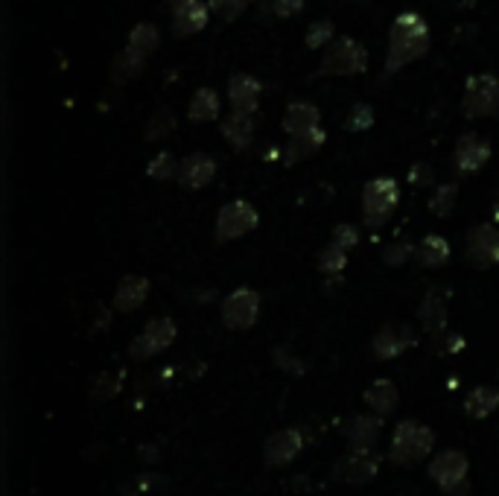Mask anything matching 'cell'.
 Segmentation results:
<instances>
[{
    "mask_svg": "<svg viewBox=\"0 0 499 496\" xmlns=\"http://www.w3.org/2000/svg\"><path fill=\"white\" fill-rule=\"evenodd\" d=\"M491 158V143L479 138V134H461L456 149H453V164L456 170L461 172V176H470V172H479L485 164H488Z\"/></svg>",
    "mask_w": 499,
    "mask_h": 496,
    "instance_id": "obj_11",
    "label": "cell"
},
{
    "mask_svg": "<svg viewBox=\"0 0 499 496\" xmlns=\"http://www.w3.org/2000/svg\"><path fill=\"white\" fill-rule=\"evenodd\" d=\"M304 450V436L298 429H281L274 436L266 438L263 444V458L269 467H283L298 458V453Z\"/></svg>",
    "mask_w": 499,
    "mask_h": 496,
    "instance_id": "obj_13",
    "label": "cell"
},
{
    "mask_svg": "<svg viewBox=\"0 0 499 496\" xmlns=\"http://www.w3.org/2000/svg\"><path fill=\"white\" fill-rule=\"evenodd\" d=\"M411 252H418L415 245L401 240V243H392V245H385V252H383V260H385V266H403L406 260L411 257Z\"/></svg>",
    "mask_w": 499,
    "mask_h": 496,
    "instance_id": "obj_37",
    "label": "cell"
},
{
    "mask_svg": "<svg viewBox=\"0 0 499 496\" xmlns=\"http://www.w3.org/2000/svg\"><path fill=\"white\" fill-rule=\"evenodd\" d=\"M214 176H217V161L205 152H196V155L181 161L179 181H181L184 190H202L214 181Z\"/></svg>",
    "mask_w": 499,
    "mask_h": 496,
    "instance_id": "obj_17",
    "label": "cell"
},
{
    "mask_svg": "<svg viewBox=\"0 0 499 496\" xmlns=\"http://www.w3.org/2000/svg\"><path fill=\"white\" fill-rule=\"evenodd\" d=\"M347 438H351V450L354 453H374V444H377L380 432H383V418L377 415H356L351 424H347Z\"/></svg>",
    "mask_w": 499,
    "mask_h": 496,
    "instance_id": "obj_18",
    "label": "cell"
},
{
    "mask_svg": "<svg viewBox=\"0 0 499 496\" xmlns=\"http://www.w3.org/2000/svg\"><path fill=\"white\" fill-rule=\"evenodd\" d=\"M179 170H181V164H179V161L172 158L170 152H158L152 161H149L146 176L155 179V181H170V179L179 176Z\"/></svg>",
    "mask_w": 499,
    "mask_h": 496,
    "instance_id": "obj_31",
    "label": "cell"
},
{
    "mask_svg": "<svg viewBox=\"0 0 499 496\" xmlns=\"http://www.w3.org/2000/svg\"><path fill=\"white\" fill-rule=\"evenodd\" d=\"M210 18V6L202 4V0H187V4L172 9V32L179 39H187V35H196L208 27Z\"/></svg>",
    "mask_w": 499,
    "mask_h": 496,
    "instance_id": "obj_16",
    "label": "cell"
},
{
    "mask_svg": "<svg viewBox=\"0 0 499 496\" xmlns=\"http://www.w3.org/2000/svg\"><path fill=\"white\" fill-rule=\"evenodd\" d=\"M461 4H467V6H470V4H476V0H461Z\"/></svg>",
    "mask_w": 499,
    "mask_h": 496,
    "instance_id": "obj_45",
    "label": "cell"
},
{
    "mask_svg": "<svg viewBox=\"0 0 499 496\" xmlns=\"http://www.w3.org/2000/svg\"><path fill=\"white\" fill-rule=\"evenodd\" d=\"M158 39H161V35H158V27H155V23H137V27L129 32V50H132V53H137V56H149V53H152V50L158 47Z\"/></svg>",
    "mask_w": 499,
    "mask_h": 496,
    "instance_id": "obj_29",
    "label": "cell"
},
{
    "mask_svg": "<svg viewBox=\"0 0 499 496\" xmlns=\"http://www.w3.org/2000/svg\"><path fill=\"white\" fill-rule=\"evenodd\" d=\"M467 470L470 462L465 453L458 450H444L432 458L430 464V476L447 496H467L470 493V482H467Z\"/></svg>",
    "mask_w": 499,
    "mask_h": 496,
    "instance_id": "obj_4",
    "label": "cell"
},
{
    "mask_svg": "<svg viewBox=\"0 0 499 496\" xmlns=\"http://www.w3.org/2000/svg\"><path fill=\"white\" fill-rule=\"evenodd\" d=\"M228 96H231L234 111H240V115H254L257 99H260V82L254 77H248V73H236L228 82Z\"/></svg>",
    "mask_w": 499,
    "mask_h": 496,
    "instance_id": "obj_19",
    "label": "cell"
},
{
    "mask_svg": "<svg viewBox=\"0 0 499 496\" xmlns=\"http://www.w3.org/2000/svg\"><path fill=\"white\" fill-rule=\"evenodd\" d=\"M172 132H176V115L170 108H158L146 123V141H164Z\"/></svg>",
    "mask_w": 499,
    "mask_h": 496,
    "instance_id": "obj_30",
    "label": "cell"
},
{
    "mask_svg": "<svg viewBox=\"0 0 499 496\" xmlns=\"http://www.w3.org/2000/svg\"><path fill=\"white\" fill-rule=\"evenodd\" d=\"M365 403L377 418H385L394 412L397 403H401V394H397V386L392 380H374L365 389Z\"/></svg>",
    "mask_w": 499,
    "mask_h": 496,
    "instance_id": "obj_21",
    "label": "cell"
},
{
    "mask_svg": "<svg viewBox=\"0 0 499 496\" xmlns=\"http://www.w3.org/2000/svg\"><path fill=\"white\" fill-rule=\"evenodd\" d=\"M143 68H146V59L137 56V53H132V50L126 47V50H123V53L115 59V65H111V79H115L117 85H123V82L134 79Z\"/></svg>",
    "mask_w": 499,
    "mask_h": 496,
    "instance_id": "obj_28",
    "label": "cell"
},
{
    "mask_svg": "<svg viewBox=\"0 0 499 496\" xmlns=\"http://www.w3.org/2000/svg\"><path fill=\"white\" fill-rule=\"evenodd\" d=\"M254 228H257V210L248 202H243V198L228 202L217 216V240L219 243L240 240V237H245V234H252Z\"/></svg>",
    "mask_w": 499,
    "mask_h": 496,
    "instance_id": "obj_9",
    "label": "cell"
},
{
    "mask_svg": "<svg viewBox=\"0 0 499 496\" xmlns=\"http://www.w3.org/2000/svg\"><path fill=\"white\" fill-rule=\"evenodd\" d=\"M333 245H339V248H354L356 243H359V231L354 228V225H347V222H342V225H336L333 228V240H330Z\"/></svg>",
    "mask_w": 499,
    "mask_h": 496,
    "instance_id": "obj_39",
    "label": "cell"
},
{
    "mask_svg": "<svg viewBox=\"0 0 499 496\" xmlns=\"http://www.w3.org/2000/svg\"><path fill=\"white\" fill-rule=\"evenodd\" d=\"M222 138H226L234 149H245L254 138V120L252 115H240V111H234V115L222 123Z\"/></svg>",
    "mask_w": 499,
    "mask_h": 496,
    "instance_id": "obj_24",
    "label": "cell"
},
{
    "mask_svg": "<svg viewBox=\"0 0 499 496\" xmlns=\"http://www.w3.org/2000/svg\"><path fill=\"white\" fill-rule=\"evenodd\" d=\"M456 202H458V188H456V184H441V188L435 190L432 198H430V210L435 216H450Z\"/></svg>",
    "mask_w": 499,
    "mask_h": 496,
    "instance_id": "obj_32",
    "label": "cell"
},
{
    "mask_svg": "<svg viewBox=\"0 0 499 496\" xmlns=\"http://www.w3.org/2000/svg\"><path fill=\"white\" fill-rule=\"evenodd\" d=\"M319 120H321V115L313 103H292L283 115V132L290 134V138H295V134H307V132L319 129Z\"/></svg>",
    "mask_w": 499,
    "mask_h": 496,
    "instance_id": "obj_22",
    "label": "cell"
},
{
    "mask_svg": "<svg viewBox=\"0 0 499 496\" xmlns=\"http://www.w3.org/2000/svg\"><path fill=\"white\" fill-rule=\"evenodd\" d=\"M347 266V252L339 245H328L324 252L319 254V269L324 271V275H336V271H342Z\"/></svg>",
    "mask_w": 499,
    "mask_h": 496,
    "instance_id": "obj_33",
    "label": "cell"
},
{
    "mask_svg": "<svg viewBox=\"0 0 499 496\" xmlns=\"http://www.w3.org/2000/svg\"><path fill=\"white\" fill-rule=\"evenodd\" d=\"M117 391H120V380L115 382V380H111V374H99L97 377L94 397H99V400H108V397H115Z\"/></svg>",
    "mask_w": 499,
    "mask_h": 496,
    "instance_id": "obj_41",
    "label": "cell"
},
{
    "mask_svg": "<svg viewBox=\"0 0 499 496\" xmlns=\"http://www.w3.org/2000/svg\"><path fill=\"white\" fill-rule=\"evenodd\" d=\"M465 260L473 269H491L499 266V231L485 222L467 231L465 237Z\"/></svg>",
    "mask_w": 499,
    "mask_h": 496,
    "instance_id": "obj_7",
    "label": "cell"
},
{
    "mask_svg": "<svg viewBox=\"0 0 499 496\" xmlns=\"http://www.w3.org/2000/svg\"><path fill=\"white\" fill-rule=\"evenodd\" d=\"M333 44V21L328 18H321L316 23H310V30H307V47H330Z\"/></svg>",
    "mask_w": 499,
    "mask_h": 496,
    "instance_id": "obj_34",
    "label": "cell"
},
{
    "mask_svg": "<svg viewBox=\"0 0 499 496\" xmlns=\"http://www.w3.org/2000/svg\"><path fill=\"white\" fill-rule=\"evenodd\" d=\"M411 344H415V333L406 325H385L377 336H374L371 351L377 359H394V356H403Z\"/></svg>",
    "mask_w": 499,
    "mask_h": 496,
    "instance_id": "obj_15",
    "label": "cell"
},
{
    "mask_svg": "<svg viewBox=\"0 0 499 496\" xmlns=\"http://www.w3.org/2000/svg\"><path fill=\"white\" fill-rule=\"evenodd\" d=\"M371 126H374V111H371V106H365V103L354 106L351 115H347V120H345V129L347 132H365Z\"/></svg>",
    "mask_w": 499,
    "mask_h": 496,
    "instance_id": "obj_35",
    "label": "cell"
},
{
    "mask_svg": "<svg viewBox=\"0 0 499 496\" xmlns=\"http://www.w3.org/2000/svg\"><path fill=\"white\" fill-rule=\"evenodd\" d=\"M461 344H465V339L458 336V333H447V336L439 342V354H447V356H453L461 351Z\"/></svg>",
    "mask_w": 499,
    "mask_h": 496,
    "instance_id": "obj_43",
    "label": "cell"
},
{
    "mask_svg": "<svg viewBox=\"0 0 499 496\" xmlns=\"http://www.w3.org/2000/svg\"><path fill=\"white\" fill-rule=\"evenodd\" d=\"M321 146H324V132L321 129H313L307 134H295V138H290V143H286V149H283V161L286 164H298V161H304V158H313Z\"/></svg>",
    "mask_w": 499,
    "mask_h": 496,
    "instance_id": "obj_23",
    "label": "cell"
},
{
    "mask_svg": "<svg viewBox=\"0 0 499 496\" xmlns=\"http://www.w3.org/2000/svg\"><path fill=\"white\" fill-rule=\"evenodd\" d=\"M496 374H499V368H496Z\"/></svg>",
    "mask_w": 499,
    "mask_h": 496,
    "instance_id": "obj_46",
    "label": "cell"
},
{
    "mask_svg": "<svg viewBox=\"0 0 499 496\" xmlns=\"http://www.w3.org/2000/svg\"><path fill=\"white\" fill-rule=\"evenodd\" d=\"M435 446V432L430 427L418 424V420H403L397 424L394 436H392V453L389 458L394 464H418L423 462Z\"/></svg>",
    "mask_w": 499,
    "mask_h": 496,
    "instance_id": "obj_2",
    "label": "cell"
},
{
    "mask_svg": "<svg viewBox=\"0 0 499 496\" xmlns=\"http://www.w3.org/2000/svg\"><path fill=\"white\" fill-rule=\"evenodd\" d=\"M167 4H170L172 9H176V6H181V4H187V0H167Z\"/></svg>",
    "mask_w": 499,
    "mask_h": 496,
    "instance_id": "obj_44",
    "label": "cell"
},
{
    "mask_svg": "<svg viewBox=\"0 0 499 496\" xmlns=\"http://www.w3.org/2000/svg\"><path fill=\"white\" fill-rule=\"evenodd\" d=\"M333 476L345 485H368L377 476V453H347L333 467Z\"/></svg>",
    "mask_w": 499,
    "mask_h": 496,
    "instance_id": "obj_12",
    "label": "cell"
},
{
    "mask_svg": "<svg viewBox=\"0 0 499 496\" xmlns=\"http://www.w3.org/2000/svg\"><path fill=\"white\" fill-rule=\"evenodd\" d=\"M274 363H278L283 371H290V374H304V371H307V365L301 363V359H295L290 351H286V347H278V351H274Z\"/></svg>",
    "mask_w": 499,
    "mask_h": 496,
    "instance_id": "obj_40",
    "label": "cell"
},
{
    "mask_svg": "<svg viewBox=\"0 0 499 496\" xmlns=\"http://www.w3.org/2000/svg\"><path fill=\"white\" fill-rule=\"evenodd\" d=\"M432 167L430 164H415L409 170V181L411 184H420V188H427V184H432Z\"/></svg>",
    "mask_w": 499,
    "mask_h": 496,
    "instance_id": "obj_42",
    "label": "cell"
},
{
    "mask_svg": "<svg viewBox=\"0 0 499 496\" xmlns=\"http://www.w3.org/2000/svg\"><path fill=\"white\" fill-rule=\"evenodd\" d=\"M430 50V27L418 12L397 15L389 30V53H385V73H397L411 65Z\"/></svg>",
    "mask_w": 499,
    "mask_h": 496,
    "instance_id": "obj_1",
    "label": "cell"
},
{
    "mask_svg": "<svg viewBox=\"0 0 499 496\" xmlns=\"http://www.w3.org/2000/svg\"><path fill=\"white\" fill-rule=\"evenodd\" d=\"M190 120L193 123H210L219 117V94L214 88H199L190 99Z\"/></svg>",
    "mask_w": 499,
    "mask_h": 496,
    "instance_id": "obj_27",
    "label": "cell"
},
{
    "mask_svg": "<svg viewBox=\"0 0 499 496\" xmlns=\"http://www.w3.org/2000/svg\"><path fill=\"white\" fill-rule=\"evenodd\" d=\"M397 202H401V188L394 179H374L363 190V219L368 228H380L392 219Z\"/></svg>",
    "mask_w": 499,
    "mask_h": 496,
    "instance_id": "obj_3",
    "label": "cell"
},
{
    "mask_svg": "<svg viewBox=\"0 0 499 496\" xmlns=\"http://www.w3.org/2000/svg\"><path fill=\"white\" fill-rule=\"evenodd\" d=\"M418 260H420V266H427V269H439L444 266L447 260H450V243H447L441 234H430L427 240H423L418 245Z\"/></svg>",
    "mask_w": 499,
    "mask_h": 496,
    "instance_id": "obj_26",
    "label": "cell"
},
{
    "mask_svg": "<svg viewBox=\"0 0 499 496\" xmlns=\"http://www.w3.org/2000/svg\"><path fill=\"white\" fill-rule=\"evenodd\" d=\"M146 298H149V280L141 278V275H126L117 283L115 309H120V313H134Z\"/></svg>",
    "mask_w": 499,
    "mask_h": 496,
    "instance_id": "obj_20",
    "label": "cell"
},
{
    "mask_svg": "<svg viewBox=\"0 0 499 496\" xmlns=\"http://www.w3.org/2000/svg\"><path fill=\"white\" fill-rule=\"evenodd\" d=\"M176 342V321L172 318H152V321H146V327L143 333L132 342L129 347V356L132 359H149V356H158V354H164L167 347Z\"/></svg>",
    "mask_w": 499,
    "mask_h": 496,
    "instance_id": "obj_10",
    "label": "cell"
},
{
    "mask_svg": "<svg viewBox=\"0 0 499 496\" xmlns=\"http://www.w3.org/2000/svg\"><path fill=\"white\" fill-rule=\"evenodd\" d=\"M447 301H450V289L432 287L420 301V321L435 339L447 336Z\"/></svg>",
    "mask_w": 499,
    "mask_h": 496,
    "instance_id": "obj_14",
    "label": "cell"
},
{
    "mask_svg": "<svg viewBox=\"0 0 499 496\" xmlns=\"http://www.w3.org/2000/svg\"><path fill=\"white\" fill-rule=\"evenodd\" d=\"M365 68H368L365 47L356 39H351V35L333 39L330 47H324L321 73H330V77H354V73H363Z\"/></svg>",
    "mask_w": 499,
    "mask_h": 496,
    "instance_id": "obj_5",
    "label": "cell"
},
{
    "mask_svg": "<svg viewBox=\"0 0 499 496\" xmlns=\"http://www.w3.org/2000/svg\"><path fill=\"white\" fill-rule=\"evenodd\" d=\"M252 4V0H210V12L214 15H219L222 21H234V18H240L243 15V9Z\"/></svg>",
    "mask_w": 499,
    "mask_h": 496,
    "instance_id": "obj_36",
    "label": "cell"
},
{
    "mask_svg": "<svg viewBox=\"0 0 499 496\" xmlns=\"http://www.w3.org/2000/svg\"><path fill=\"white\" fill-rule=\"evenodd\" d=\"M461 111L470 120L496 117L499 115V79L491 73H476L465 85V99H461Z\"/></svg>",
    "mask_w": 499,
    "mask_h": 496,
    "instance_id": "obj_6",
    "label": "cell"
},
{
    "mask_svg": "<svg viewBox=\"0 0 499 496\" xmlns=\"http://www.w3.org/2000/svg\"><path fill=\"white\" fill-rule=\"evenodd\" d=\"M263 9L269 12V15L292 18L304 9V0H263Z\"/></svg>",
    "mask_w": 499,
    "mask_h": 496,
    "instance_id": "obj_38",
    "label": "cell"
},
{
    "mask_svg": "<svg viewBox=\"0 0 499 496\" xmlns=\"http://www.w3.org/2000/svg\"><path fill=\"white\" fill-rule=\"evenodd\" d=\"M260 316V295L248 287L234 289L226 301H222V325L228 330H248L254 327Z\"/></svg>",
    "mask_w": 499,
    "mask_h": 496,
    "instance_id": "obj_8",
    "label": "cell"
},
{
    "mask_svg": "<svg viewBox=\"0 0 499 496\" xmlns=\"http://www.w3.org/2000/svg\"><path fill=\"white\" fill-rule=\"evenodd\" d=\"M496 409H499V389H494V386H476L465 400V412L476 420L488 418L491 412H496Z\"/></svg>",
    "mask_w": 499,
    "mask_h": 496,
    "instance_id": "obj_25",
    "label": "cell"
}]
</instances>
